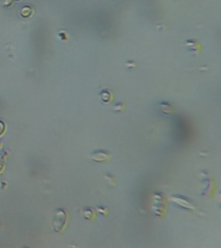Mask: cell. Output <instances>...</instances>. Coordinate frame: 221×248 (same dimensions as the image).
Segmentation results:
<instances>
[{"mask_svg":"<svg viewBox=\"0 0 221 248\" xmlns=\"http://www.w3.org/2000/svg\"><path fill=\"white\" fill-rule=\"evenodd\" d=\"M111 157V153L106 150H97L93 152L92 154V159L94 161L100 163L108 161Z\"/></svg>","mask_w":221,"mask_h":248,"instance_id":"1","label":"cell"},{"mask_svg":"<svg viewBox=\"0 0 221 248\" xmlns=\"http://www.w3.org/2000/svg\"><path fill=\"white\" fill-rule=\"evenodd\" d=\"M186 198H182L181 196H174L172 197V202H176V204H179L180 206L183 207L184 208H189V209H193V206L192 204L189 201L186 200Z\"/></svg>","mask_w":221,"mask_h":248,"instance_id":"2","label":"cell"},{"mask_svg":"<svg viewBox=\"0 0 221 248\" xmlns=\"http://www.w3.org/2000/svg\"><path fill=\"white\" fill-rule=\"evenodd\" d=\"M100 95H101V99L102 100V101L105 103H110V102H111L113 100L112 92L107 89L102 90L100 93Z\"/></svg>","mask_w":221,"mask_h":248,"instance_id":"3","label":"cell"},{"mask_svg":"<svg viewBox=\"0 0 221 248\" xmlns=\"http://www.w3.org/2000/svg\"><path fill=\"white\" fill-rule=\"evenodd\" d=\"M124 108V106H123V105H121V103H119V104H117V105H116L115 106V108H114V109L115 110H117L118 111H123V109Z\"/></svg>","mask_w":221,"mask_h":248,"instance_id":"4","label":"cell"}]
</instances>
